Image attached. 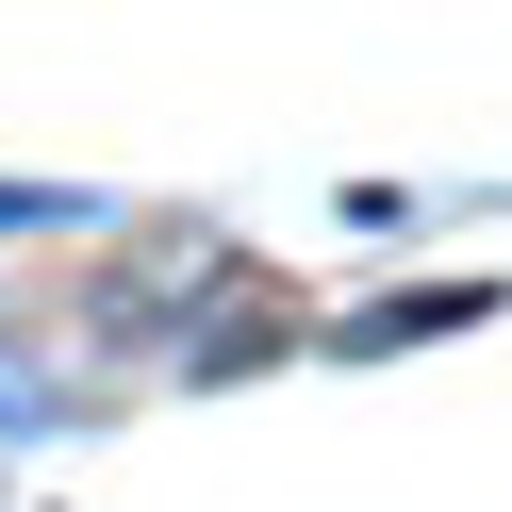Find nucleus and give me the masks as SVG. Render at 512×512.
<instances>
[{"label": "nucleus", "mask_w": 512, "mask_h": 512, "mask_svg": "<svg viewBox=\"0 0 512 512\" xmlns=\"http://www.w3.org/2000/svg\"><path fill=\"white\" fill-rule=\"evenodd\" d=\"M479 314H496V298H479V281H413V298H380V314H347L331 347H430V331H479Z\"/></svg>", "instance_id": "nucleus-1"}, {"label": "nucleus", "mask_w": 512, "mask_h": 512, "mask_svg": "<svg viewBox=\"0 0 512 512\" xmlns=\"http://www.w3.org/2000/svg\"><path fill=\"white\" fill-rule=\"evenodd\" d=\"M50 215H83L67 182H0V232H50Z\"/></svg>", "instance_id": "nucleus-2"}]
</instances>
